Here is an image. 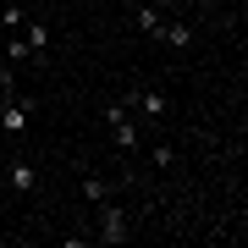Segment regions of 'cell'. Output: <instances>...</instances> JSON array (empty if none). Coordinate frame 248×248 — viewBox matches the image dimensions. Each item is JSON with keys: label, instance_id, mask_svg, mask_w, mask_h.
I'll return each mask as SVG.
<instances>
[{"label": "cell", "instance_id": "1", "mask_svg": "<svg viewBox=\"0 0 248 248\" xmlns=\"http://www.w3.org/2000/svg\"><path fill=\"white\" fill-rule=\"evenodd\" d=\"M127 237H133L127 215H122V210H116V204L105 199V204H99V232H94V243H127Z\"/></svg>", "mask_w": 248, "mask_h": 248}, {"label": "cell", "instance_id": "2", "mask_svg": "<svg viewBox=\"0 0 248 248\" xmlns=\"http://www.w3.org/2000/svg\"><path fill=\"white\" fill-rule=\"evenodd\" d=\"M0 127L22 138L28 127H33V99H22V94H6V110H0Z\"/></svg>", "mask_w": 248, "mask_h": 248}, {"label": "cell", "instance_id": "3", "mask_svg": "<svg viewBox=\"0 0 248 248\" xmlns=\"http://www.w3.org/2000/svg\"><path fill=\"white\" fill-rule=\"evenodd\" d=\"M11 187H17V193H33V187H39V166H33V160H11V166H6V193H11Z\"/></svg>", "mask_w": 248, "mask_h": 248}, {"label": "cell", "instance_id": "4", "mask_svg": "<svg viewBox=\"0 0 248 248\" xmlns=\"http://www.w3.org/2000/svg\"><path fill=\"white\" fill-rule=\"evenodd\" d=\"M127 99H133V110L143 116V122H160V116H166V94L160 89H133Z\"/></svg>", "mask_w": 248, "mask_h": 248}, {"label": "cell", "instance_id": "5", "mask_svg": "<svg viewBox=\"0 0 248 248\" xmlns=\"http://www.w3.org/2000/svg\"><path fill=\"white\" fill-rule=\"evenodd\" d=\"M17 33L28 39V50H33V61H45V55H50V28L39 22V17H22V28H17Z\"/></svg>", "mask_w": 248, "mask_h": 248}, {"label": "cell", "instance_id": "6", "mask_svg": "<svg viewBox=\"0 0 248 248\" xmlns=\"http://www.w3.org/2000/svg\"><path fill=\"white\" fill-rule=\"evenodd\" d=\"M110 138H116V149H138L143 127L133 122V116H116V122H110Z\"/></svg>", "mask_w": 248, "mask_h": 248}, {"label": "cell", "instance_id": "7", "mask_svg": "<svg viewBox=\"0 0 248 248\" xmlns=\"http://www.w3.org/2000/svg\"><path fill=\"white\" fill-rule=\"evenodd\" d=\"M160 39H166L171 50H187V45H193V28H187V17H166V28H160Z\"/></svg>", "mask_w": 248, "mask_h": 248}, {"label": "cell", "instance_id": "8", "mask_svg": "<svg viewBox=\"0 0 248 248\" xmlns=\"http://www.w3.org/2000/svg\"><path fill=\"white\" fill-rule=\"evenodd\" d=\"M160 28H166V11H160V6H143V11H138V33L160 39Z\"/></svg>", "mask_w": 248, "mask_h": 248}, {"label": "cell", "instance_id": "9", "mask_svg": "<svg viewBox=\"0 0 248 248\" xmlns=\"http://www.w3.org/2000/svg\"><path fill=\"white\" fill-rule=\"evenodd\" d=\"M83 199H89V204H105L110 199V182L105 177H83Z\"/></svg>", "mask_w": 248, "mask_h": 248}, {"label": "cell", "instance_id": "10", "mask_svg": "<svg viewBox=\"0 0 248 248\" xmlns=\"http://www.w3.org/2000/svg\"><path fill=\"white\" fill-rule=\"evenodd\" d=\"M149 160H155V171H171V166H177V149H171V143H155Z\"/></svg>", "mask_w": 248, "mask_h": 248}, {"label": "cell", "instance_id": "11", "mask_svg": "<svg viewBox=\"0 0 248 248\" xmlns=\"http://www.w3.org/2000/svg\"><path fill=\"white\" fill-rule=\"evenodd\" d=\"M6 55H11V61H17V66H22V61H33V50H28V39H22V33H11Z\"/></svg>", "mask_w": 248, "mask_h": 248}, {"label": "cell", "instance_id": "12", "mask_svg": "<svg viewBox=\"0 0 248 248\" xmlns=\"http://www.w3.org/2000/svg\"><path fill=\"white\" fill-rule=\"evenodd\" d=\"M22 17H28V11H17V6H6V11H0V28H6V33H17V28H22Z\"/></svg>", "mask_w": 248, "mask_h": 248}, {"label": "cell", "instance_id": "13", "mask_svg": "<svg viewBox=\"0 0 248 248\" xmlns=\"http://www.w3.org/2000/svg\"><path fill=\"white\" fill-rule=\"evenodd\" d=\"M143 6H160V11H171V6H182V0H143Z\"/></svg>", "mask_w": 248, "mask_h": 248}, {"label": "cell", "instance_id": "14", "mask_svg": "<svg viewBox=\"0 0 248 248\" xmlns=\"http://www.w3.org/2000/svg\"><path fill=\"white\" fill-rule=\"evenodd\" d=\"M182 6H193V11H210V6H215V0H182Z\"/></svg>", "mask_w": 248, "mask_h": 248}, {"label": "cell", "instance_id": "15", "mask_svg": "<svg viewBox=\"0 0 248 248\" xmlns=\"http://www.w3.org/2000/svg\"><path fill=\"white\" fill-rule=\"evenodd\" d=\"M0 193H6V166H0Z\"/></svg>", "mask_w": 248, "mask_h": 248}]
</instances>
